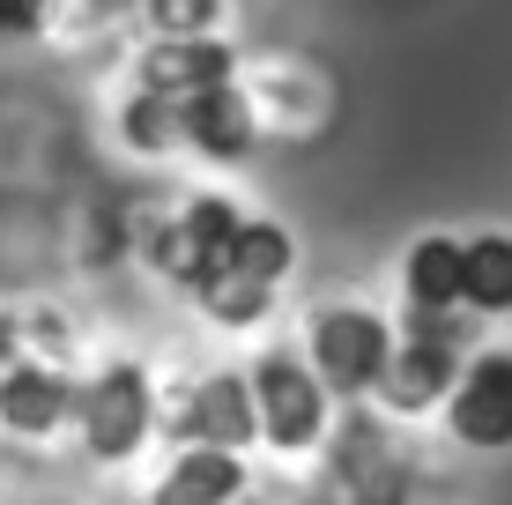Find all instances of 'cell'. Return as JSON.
<instances>
[{"instance_id": "obj_1", "label": "cell", "mask_w": 512, "mask_h": 505, "mask_svg": "<svg viewBox=\"0 0 512 505\" xmlns=\"http://www.w3.org/2000/svg\"><path fill=\"white\" fill-rule=\"evenodd\" d=\"M290 268H297V238L282 231L275 216H245L231 253L193 283V305H201L216 327H260L268 305H275V290L290 283Z\"/></svg>"}, {"instance_id": "obj_2", "label": "cell", "mask_w": 512, "mask_h": 505, "mask_svg": "<svg viewBox=\"0 0 512 505\" xmlns=\"http://www.w3.org/2000/svg\"><path fill=\"white\" fill-rule=\"evenodd\" d=\"M394 357V320L364 305H320L312 312V335H305V364L320 372V387L334 402H364L379 394V372Z\"/></svg>"}, {"instance_id": "obj_3", "label": "cell", "mask_w": 512, "mask_h": 505, "mask_svg": "<svg viewBox=\"0 0 512 505\" xmlns=\"http://www.w3.org/2000/svg\"><path fill=\"white\" fill-rule=\"evenodd\" d=\"M75 431L97 461H134L156 431V394H149V372L134 357H112L82 379L75 394Z\"/></svg>"}, {"instance_id": "obj_4", "label": "cell", "mask_w": 512, "mask_h": 505, "mask_svg": "<svg viewBox=\"0 0 512 505\" xmlns=\"http://www.w3.org/2000/svg\"><path fill=\"white\" fill-rule=\"evenodd\" d=\"M253 409H260V439L275 446V454H312V446L327 439V402L334 394L320 387V372H312L305 357L290 350H268L253 357Z\"/></svg>"}, {"instance_id": "obj_5", "label": "cell", "mask_w": 512, "mask_h": 505, "mask_svg": "<svg viewBox=\"0 0 512 505\" xmlns=\"http://www.w3.org/2000/svg\"><path fill=\"white\" fill-rule=\"evenodd\" d=\"M238 231H245V208H238V201H223V194H193L179 216H171L164 231L149 238V260L171 275V283H186V290H193L223 253H231V238H238Z\"/></svg>"}, {"instance_id": "obj_6", "label": "cell", "mask_w": 512, "mask_h": 505, "mask_svg": "<svg viewBox=\"0 0 512 505\" xmlns=\"http://www.w3.org/2000/svg\"><path fill=\"white\" fill-rule=\"evenodd\" d=\"M446 424L475 454H505L512 446V350H475L461 364V387L446 394Z\"/></svg>"}, {"instance_id": "obj_7", "label": "cell", "mask_w": 512, "mask_h": 505, "mask_svg": "<svg viewBox=\"0 0 512 505\" xmlns=\"http://www.w3.org/2000/svg\"><path fill=\"white\" fill-rule=\"evenodd\" d=\"M475 350H461V342H431V335H394V357H386L379 372V402L386 416H431L446 409V394L461 387V364Z\"/></svg>"}, {"instance_id": "obj_8", "label": "cell", "mask_w": 512, "mask_h": 505, "mask_svg": "<svg viewBox=\"0 0 512 505\" xmlns=\"http://www.w3.org/2000/svg\"><path fill=\"white\" fill-rule=\"evenodd\" d=\"M171 439H179V446H231V454H245V446L260 439L253 379H245V372L193 379V394L179 402V416H171Z\"/></svg>"}, {"instance_id": "obj_9", "label": "cell", "mask_w": 512, "mask_h": 505, "mask_svg": "<svg viewBox=\"0 0 512 505\" xmlns=\"http://www.w3.org/2000/svg\"><path fill=\"white\" fill-rule=\"evenodd\" d=\"M75 394H82V379L67 372V364L15 357L8 372H0V431H15V439H52L60 424H75Z\"/></svg>"}, {"instance_id": "obj_10", "label": "cell", "mask_w": 512, "mask_h": 505, "mask_svg": "<svg viewBox=\"0 0 512 505\" xmlns=\"http://www.w3.org/2000/svg\"><path fill=\"white\" fill-rule=\"evenodd\" d=\"M223 82H238V52L223 38H201V30H179V38H156L141 52V90L149 97H201V90H223Z\"/></svg>"}, {"instance_id": "obj_11", "label": "cell", "mask_w": 512, "mask_h": 505, "mask_svg": "<svg viewBox=\"0 0 512 505\" xmlns=\"http://www.w3.org/2000/svg\"><path fill=\"white\" fill-rule=\"evenodd\" d=\"M179 142L201 149L208 164H238V156H253V142H260V119H253V104L238 97V82H223V90H201V97L179 104Z\"/></svg>"}, {"instance_id": "obj_12", "label": "cell", "mask_w": 512, "mask_h": 505, "mask_svg": "<svg viewBox=\"0 0 512 505\" xmlns=\"http://www.w3.org/2000/svg\"><path fill=\"white\" fill-rule=\"evenodd\" d=\"M238 498H245V461L231 446H179L149 505H238Z\"/></svg>"}, {"instance_id": "obj_13", "label": "cell", "mask_w": 512, "mask_h": 505, "mask_svg": "<svg viewBox=\"0 0 512 505\" xmlns=\"http://www.w3.org/2000/svg\"><path fill=\"white\" fill-rule=\"evenodd\" d=\"M461 305L475 320H505L512 312V238L505 231L461 238Z\"/></svg>"}, {"instance_id": "obj_14", "label": "cell", "mask_w": 512, "mask_h": 505, "mask_svg": "<svg viewBox=\"0 0 512 505\" xmlns=\"http://www.w3.org/2000/svg\"><path fill=\"white\" fill-rule=\"evenodd\" d=\"M401 298L416 312H453L461 305V238H416L401 260Z\"/></svg>"}, {"instance_id": "obj_15", "label": "cell", "mask_w": 512, "mask_h": 505, "mask_svg": "<svg viewBox=\"0 0 512 505\" xmlns=\"http://www.w3.org/2000/svg\"><path fill=\"white\" fill-rule=\"evenodd\" d=\"M127 142L149 156V149H179V104L171 97H149V90H134V104H127Z\"/></svg>"}, {"instance_id": "obj_16", "label": "cell", "mask_w": 512, "mask_h": 505, "mask_svg": "<svg viewBox=\"0 0 512 505\" xmlns=\"http://www.w3.org/2000/svg\"><path fill=\"white\" fill-rule=\"evenodd\" d=\"M45 8H52V0H0V38H30V30H45Z\"/></svg>"}]
</instances>
